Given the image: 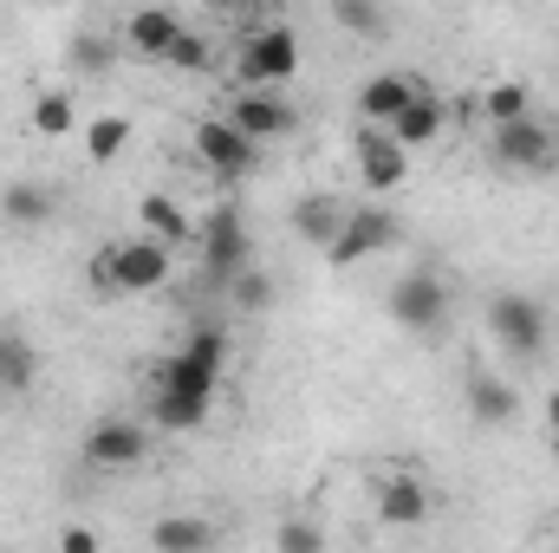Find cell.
<instances>
[{"mask_svg":"<svg viewBox=\"0 0 559 553\" xmlns=\"http://www.w3.org/2000/svg\"><path fill=\"white\" fill-rule=\"evenodd\" d=\"M215 391H222V372L215 365H202V358H189V352H176L169 365H163V378H156V423L163 430H195L202 416L215 411Z\"/></svg>","mask_w":559,"mask_h":553,"instance_id":"1","label":"cell"},{"mask_svg":"<svg viewBox=\"0 0 559 553\" xmlns=\"http://www.w3.org/2000/svg\"><path fill=\"white\" fill-rule=\"evenodd\" d=\"M228 293H235V306H248V313H261V306L274 299V286H267V274H254V268H241V274L228 280Z\"/></svg>","mask_w":559,"mask_h":553,"instance_id":"30","label":"cell"},{"mask_svg":"<svg viewBox=\"0 0 559 553\" xmlns=\"http://www.w3.org/2000/svg\"><path fill=\"white\" fill-rule=\"evenodd\" d=\"M481 111H488V125H514V118H527V111H534V92H527L521 79H501V85H488Z\"/></svg>","mask_w":559,"mask_h":553,"instance_id":"25","label":"cell"},{"mask_svg":"<svg viewBox=\"0 0 559 553\" xmlns=\"http://www.w3.org/2000/svg\"><path fill=\"white\" fill-rule=\"evenodd\" d=\"M59 548H66V553H92V548H98V534H92V528H66V534H59Z\"/></svg>","mask_w":559,"mask_h":553,"instance_id":"32","label":"cell"},{"mask_svg":"<svg viewBox=\"0 0 559 553\" xmlns=\"http://www.w3.org/2000/svg\"><path fill=\"white\" fill-rule=\"evenodd\" d=\"M554 456H559V430H554Z\"/></svg>","mask_w":559,"mask_h":553,"instance_id":"35","label":"cell"},{"mask_svg":"<svg viewBox=\"0 0 559 553\" xmlns=\"http://www.w3.org/2000/svg\"><path fill=\"white\" fill-rule=\"evenodd\" d=\"M241 85H286L293 72H299V33L293 26H254L248 33V46H241Z\"/></svg>","mask_w":559,"mask_h":553,"instance_id":"4","label":"cell"},{"mask_svg":"<svg viewBox=\"0 0 559 553\" xmlns=\"http://www.w3.org/2000/svg\"><path fill=\"white\" fill-rule=\"evenodd\" d=\"M195 156H202L215 176H228V183H235V176H248V169H254L261 143L248 138L235 118H202V125H195Z\"/></svg>","mask_w":559,"mask_h":553,"instance_id":"8","label":"cell"},{"mask_svg":"<svg viewBox=\"0 0 559 553\" xmlns=\"http://www.w3.org/2000/svg\"><path fill=\"white\" fill-rule=\"evenodd\" d=\"M143 235H156V242H169V248H182V242H195V222L182 215V202H169V196H143Z\"/></svg>","mask_w":559,"mask_h":553,"instance_id":"20","label":"cell"},{"mask_svg":"<svg viewBox=\"0 0 559 553\" xmlns=\"http://www.w3.org/2000/svg\"><path fill=\"white\" fill-rule=\"evenodd\" d=\"M442 125H449L442 98H436V92H417V98H411V105H404V111H397V118H391L384 131H391V138L404 143V150H423V143H436V138H442Z\"/></svg>","mask_w":559,"mask_h":553,"instance_id":"16","label":"cell"},{"mask_svg":"<svg viewBox=\"0 0 559 553\" xmlns=\"http://www.w3.org/2000/svg\"><path fill=\"white\" fill-rule=\"evenodd\" d=\"M488 332L508 358H540L547 352V306L527 293H495L488 299Z\"/></svg>","mask_w":559,"mask_h":553,"instance_id":"3","label":"cell"},{"mask_svg":"<svg viewBox=\"0 0 559 553\" xmlns=\"http://www.w3.org/2000/svg\"><path fill=\"white\" fill-rule=\"evenodd\" d=\"M124 143H131V118H118V111L85 125V156H92V163H118Z\"/></svg>","mask_w":559,"mask_h":553,"instance_id":"24","label":"cell"},{"mask_svg":"<svg viewBox=\"0 0 559 553\" xmlns=\"http://www.w3.org/2000/svg\"><path fill=\"white\" fill-rule=\"evenodd\" d=\"M176 33H182V26H176V13H169V7H138V13L124 20V46L143 52V59H163Z\"/></svg>","mask_w":559,"mask_h":553,"instance_id":"18","label":"cell"},{"mask_svg":"<svg viewBox=\"0 0 559 553\" xmlns=\"http://www.w3.org/2000/svg\"><path fill=\"white\" fill-rule=\"evenodd\" d=\"M417 92H429L417 72H378V79H365V92H358V111H365V125H391Z\"/></svg>","mask_w":559,"mask_h":553,"instance_id":"14","label":"cell"},{"mask_svg":"<svg viewBox=\"0 0 559 553\" xmlns=\"http://www.w3.org/2000/svg\"><path fill=\"white\" fill-rule=\"evenodd\" d=\"M384 248H397V215H384V209H345V228L332 235L325 261L332 268H358L365 255H384Z\"/></svg>","mask_w":559,"mask_h":553,"instance_id":"5","label":"cell"},{"mask_svg":"<svg viewBox=\"0 0 559 553\" xmlns=\"http://www.w3.org/2000/svg\"><path fill=\"white\" fill-rule=\"evenodd\" d=\"M319 548H325L319 528H306V521H286V528H280V553H319Z\"/></svg>","mask_w":559,"mask_h":553,"instance_id":"31","label":"cell"},{"mask_svg":"<svg viewBox=\"0 0 559 553\" xmlns=\"http://www.w3.org/2000/svg\"><path fill=\"white\" fill-rule=\"evenodd\" d=\"M182 352H189V358H202V365H215V372H228V332H222V326H195Z\"/></svg>","mask_w":559,"mask_h":553,"instance_id":"29","label":"cell"},{"mask_svg":"<svg viewBox=\"0 0 559 553\" xmlns=\"http://www.w3.org/2000/svg\"><path fill=\"white\" fill-rule=\"evenodd\" d=\"M332 20H338L352 39H384V33H391L384 0H332Z\"/></svg>","mask_w":559,"mask_h":553,"instance_id":"23","label":"cell"},{"mask_svg":"<svg viewBox=\"0 0 559 553\" xmlns=\"http://www.w3.org/2000/svg\"><path fill=\"white\" fill-rule=\"evenodd\" d=\"M169 242H156V235H143V242H111L105 255H98V268H92V286L105 293V299H131V293H156L163 280H169Z\"/></svg>","mask_w":559,"mask_h":553,"instance_id":"2","label":"cell"},{"mask_svg":"<svg viewBox=\"0 0 559 553\" xmlns=\"http://www.w3.org/2000/svg\"><path fill=\"white\" fill-rule=\"evenodd\" d=\"M338 228H345V202H338L332 189H312V196H299V202H293V235H299V242H312L319 255L332 248V235H338Z\"/></svg>","mask_w":559,"mask_h":553,"instance_id":"15","label":"cell"},{"mask_svg":"<svg viewBox=\"0 0 559 553\" xmlns=\"http://www.w3.org/2000/svg\"><path fill=\"white\" fill-rule=\"evenodd\" d=\"M228 118H235V125H241V131H248L254 143H267V138H293V131H299L293 105H286L280 92H261V85H254V92H241Z\"/></svg>","mask_w":559,"mask_h":553,"instance_id":"11","label":"cell"},{"mask_svg":"<svg viewBox=\"0 0 559 553\" xmlns=\"http://www.w3.org/2000/svg\"><path fill=\"white\" fill-rule=\"evenodd\" d=\"M391 319H397L404 332H442V319H449V286L436 274H404L391 286Z\"/></svg>","mask_w":559,"mask_h":553,"instance_id":"9","label":"cell"},{"mask_svg":"<svg viewBox=\"0 0 559 553\" xmlns=\"http://www.w3.org/2000/svg\"><path fill=\"white\" fill-rule=\"evenodd\" d=\"M521 411V398H514V385L508 378H468V416L475 423H508V416Z\"/></svg>","mask_w":559,"mask_h":553,"instance_id":"21","label":"cell"},{"mask_svg":"<svg viewBox=\"0 0 559 553\" xmlns=\"http://www.w3.org/2000/svg\"><path fill=\"white\" fill-rule=\"evenodd\" d=\"M358 176H365V189H404V176H411V150L391 138L384 125H371V131L358 138Z\"/></svg>","mask_w":559,"mask_h":553,"instance_id":"10","label":"cell"},{"mask_svg":"<svg viewBox=\"0 0 559 553\" xmlns=\"http://www.w3.org/2000/svg\"><path fill=\"white\" fill-rule=\"evenodd\" d=\"M66 59H72V72H111V59H118V39H111V33H72Z\"/></svg>","mask_w":559,"mask_h":553,"instance_id":"26","label":"cell"},{"mask_svg":"<svg viewBox=\"0 0 559 553\" xmlns=\"http://www.w3.org/2000/svg\"><path fill=\"white\" fill-rule=\"evenodd\" d=\"M195 242H202V268L215 286H228V280L248 268V222L235 215V209H215L202 228H195Z\"/></svg>","mask_w":559,"mask_h":553,"instance_id":"6","label":"cell"},{"mask_svg":"<svg viewBox=\"0 0 559 553\" xmlns=\"http://www.w3.org/2000/svg\"><path fill=\"white\" fill-rule=\"evenodd\" d=\"M0 215H7L13 228H46V222L59 215V196H52L46 183H7V196H0Z\"/></svg>","mask_w":559,"mask_h":553,"instance_id":"17","label":"cell"},{"mask_svg":"<svg viewBox=\"0 0 559 553\" xmlns=\"http://www.w3.org/2000/svg\"><path fill=\"white\" fill-rule=\"evenodd\" d=\"M150 541L163 553H202V548H215V528L209 521H189V515H169V521L150 528Z\"/></svg>","mask_w":559,"mask_h":553,"instance_id":"22","label":"cell"},{"mask_svg":"<svg viewBox=\"0 0 559 553\" xmlns=\"http://www.w3.org/2000/svg\"><path fill=\"white\" fill-rule=\"evenodd\" d=\"M143 449H150V436H143L138 423H124V416H111V423H98L85 436V462L92 469H138Z\"/></svg>","mask_w":559,"mask_h":553,"instance_id":"12","label":"cell"},{"mask_svg":"<svg viewBox=\"0 0 559 553\" xmlns=\"http://www.w3.org/2000/svg\"><path fill=\"white\" fill-rule=\"evenodd\" d=\"M209 59H215V46H209L202 33H189V26H182V33L169 39V52H163V66H176V72H202Z\"/></svg>","mask_w":559,"mask_h":553,"instance_id":"28","label":"cell"},{"mask_svg":"<svg viewBox=\"0 0 559 553\" xmlns=\"http://www.w3.org/2000/svg\"><path fill=\"white\" fill-rule=\"evenodd\" d=\"M33 385H39V352L20 332H0V391L7 398H26Z\"/></svg>","mask_w":559,"mask_h":553,"instance_id":"19","label":"cell"},{"mask_svg":"<svg viewBox=\"0 0 559 553\" xmlns=\"http://www.w3.org/2000/svg\"><path fill=\"white\" fill-rule=\"evenodd\" d=\"M488 150H495V163H501V169H521V176L554 169V131H547L534 111H527V118H514V125H495Z\"/></svg>","mask_w":559,"mask_h":553,"instance_id":"7","label":"cell"},{"mask_svg":"<svg viewBox=\"0 0 559 553\" xmlns=\"http://www.w3.org/2000/svg\"><path fill=\"white\" fill-rule=\"evenodd\" d=\"M33 131H39V138H72V92H66V85L39 92V105H33Z\"/></svg>","mask_w":559,"mask_h":553,"instance_id":"27","label":"cell"},{"mask_svg":"<svg viewBox=\"0 0 559 553\" xmlns=\"http://www.w3.org/2000/svg\"><path fill=\"white\" fill-rule=\"evenodd\" d=\"M215 7H248V0H215Z\"/></svg>","mask_w":559,"mask_h":553,"instance_id":"34","label":"cell"},{"mask_svg":"<svg viewBox=\"0 0 559 553\" xmlns=\"http://www.w3.org/2000/svg\"><path fill=\"white\" fill-rule=\"evenodd\" d=\"M547 423H554V430H559V391H554V398H547Z\"/></svg>","mask_w":559,"mask_h":553,"instance_id":"33","label":"cell"},{"mask_svg":"<svg viewBox=\"0 0 559 553\" xmlns=\"http://www.w3.org/2000/svg\"><path fill=\"white\" fill-rule=\"evenodd\" d=\"M378 521L384 528H417L429 521V489H423L417 475H378Z\"/></svg>","mask_w":559,"mask_h":553,"instance_id":"13","label":"cell"}]
</instances>
